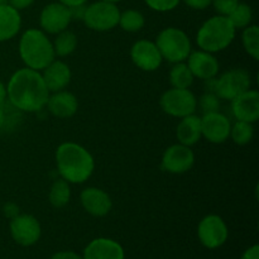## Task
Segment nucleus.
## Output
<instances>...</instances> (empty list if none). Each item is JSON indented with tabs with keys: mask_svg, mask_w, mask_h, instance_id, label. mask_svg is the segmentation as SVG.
<instances>
[{
	"mask_svg": "<svg viewBox=\"0 0 259 259\" xmlns=\"http://www.w3.org/2000/svg\"><path fill=\"white\" fill-rule=\"evenodd\" d=\"M7 98L14 108L27 113H35L46 106L50 91L39 71L25 67L12 75L7 86Z\"/></svg>",
	"mask_w": 259,
	"mask_h": 259,
	"instance_id": "nucleus-1",
	"label": "nucleus"
},
{
	"mask_svg": "<svg viewBox=\"0 0 259 259\" xmlns=\"http://www.w3.org/2000/svg\"><path fill=\"white\" fill-rule=\"evenodd\" d=\"M56 163L60 176L68 184H83L95 168V161L90 152L73 142H66L58 147Z\"/></svg>",
	"mask_w": 259,
	"mask_h": 259,
	"instance_id": "nucleus-2",
	"label": "nucleus"
},
{
	"mask_svg": "<svg viewBox=\"0 0 259 259\" xmlns=\"http://www.w3.org/2000/svg\"><path fill=\"white\" fill-rule=\"evenodd\" d=\"M19 55L24 65L34 71H43L53 60L55 50L43 30L28 29L19 40Z\"/></svg>",
	"mask_w": 259,
	"mask_h": 259,
	"instance_id": "nucleus-3",
	"label": "nucleus"
},
{
	"mask_svg": "<svg viewBox=\"0 0 259 259\" xmlns=\"http://www.w3.org/2000/svg\"><path fill=\"white\" fill-rule=\"evenodd\" d=\"M237 29L229 18L225 15H215L207 19L200 27L196 35V43L202 51L215 53L225 50L232 45Z\"/></svg>",
	"mask_w": 259,
	"mask_h": 259,
	"instance_id": "nucleus-4",
	"label": "nucleus"
},
{
	"mask_svg": "<svg viewBox=\"0 0 259 259\" xmlns=\"http://www.w3.org/2000/svg\"><path fill=\"white\" fill-rule=\"evenodd\" d=\"M156 46L163 60L171 63L184 62L191 53V42L184 30L169 27L161 30L156 38Z\"/></svg>",
	"mask_w": 259,
	"mask_h": 259,
	"instance_id": "nucleus-5",
	"label": "nucleus"
},
{
	"mask_svg": "<svg viewBox=\"0 0 259 259\" xmlns=\"http://www.w3.org/2000/svg\"><path fill=\"white\" fill-rule=\"evenodd\" d=\"M119 18L120 10L116 4L99 0L86 7L82 20L86 27L91 30L108 32L119 24Z\"/></svg>",
	"mask_w": 259,
	"mask_h": 259,
	"instance_id": "nucleus-6",
	"label": "nucleus"
},
{
	"mask_svg": "<svg viewBox=\"0 0 259 259\" xmlns=\"http://www.w3.org/2000/svg\"><path fill=\"white\" fill-rule=\"evenodd\" d=\"M162 110L175 118H185L196 111L197 99L189 89L172 88L163 93L159 100Z\"/></svg>",
	"mask_w": 259,
	"mask_h": 259,
	"instance_id": "nucleus-7",
	"label": "nucleus"
},
{
	"mask_svg": "<svg viewBox=\"0 0 259 259\" xmlns=\"http://www.w3.org/2000/svg\"><path fill=\"white\" fill-rule=\"evenodd\" d=\"M250 88V75L243 68H234L215 78V94L219 98L230 100L245 93Z\"/></svg>",
	"mask_w": 259,
	"mask_h": 259,
	"instance_id": "nucleus-8",
	"label": "nucleus"
},
{
	"mask_svg": "<svg viewBox=\"0 0 259 259\" xmlns=\"http://www.w3.org/2000/svg\"><path fill=\"white\" fill-rule=\"evenodd\" d=\"M197 235L204 247L217 249L222 247L228 239V227L219 215H207L200 222Z\"/></svg>",
	"mask_w": 259,
	"mask_h": 259,
	"instance_id": "nucleus-9",
	"label": "nucleus"
},
{
	"mask_svg": "<svg viewBox=\"0 0 259 259\" xmlns=\"http://www.w3.org/2000/svg\"><path fill=\"white\" fill-rule=\"evenodd\" d=\"M40 224L33 215L22 214L10 219V234L15 243L23 247L35 244L40 238Z\"/></svg>",
	"mask_w": 259,
	"mask_h": 259,
	"instance_id": "nucleus-10",
	"label": "nucleus"
},
{
	"mask_svg": "<svg viewBox=\"0 0 259 259\" xmlns=\"http://www.w3.org/2000/svg\"><path fill=\"white\" fill-rule=\"evenodd\" d=\"M71 20L72 18H71L70 8L58 2L51 3L43 8V10L40 12L39 24L45 33L58 34L62 30L67 29Z\"/></svg>",
	"mask_w": 259,
	"mask_h": 259,
	"instance_id": "nucleus-11",
	"label": "nucleus"
},
{
	"mask_svg": "<svg viewBox=\"0 0 259 259\" xmlns=\"http://www.w3.org/2000/svg\"><path fill=\"white\" fill-rule=\"evenodd\" d=\"M194 163L195 154L192 149L181 143L168 147L162 157V168L169 174H185L192 168Z\"/></svg>",
	"mask_w": 259,
	"mask_h": 259,
	"instance_id": "nucleus-12",
	"label": "nucleus"
},
{
	"mask_svg": "<svg viewBox=\"0 0 259 259\" xmlns=\"http://www.w3.org/2000/svg\"><path fill=\"white\" fill-rule=\"evenodd\" d=\"M131 57L137 67L148 72L156 71L163 61L156 43L147 39L137 40L132 46Z\"/></svg>",
	"mask_w": 259,
	"mask_h": 259,
	"instance_id": "nucleus-13",
	"label": "nucleus"
},
{
	"mask_svg": "<svg viewBox=\"0 0 259 259\" xmlns=\"http://www.w3.org/2000/svg\"><path fill=\"white\" fill-rule=\"evenodd\" d=\"M230 128V120L219 111L204 114L201 118V134L211 143L220 144L229 139Z\"/></svg>",
	"mask_w": 259,
	"mask_h": 259,
	"instance_id": "nucleus-14",
	"label": "nucleus"
},
{
	"mask_svg": "<svg viewBox=\"0 0 259 259\" xmlns=\"http://www.w3.org/2000/svg\"><path fill=\"white\" fill-rule=\"evenodd\" d=\"M233 115L237 120L255 123L259 119V93L248 90L232 100Z\"/></svg>",
	"mask_w": 259,
	"mask_h": 259,
	"instance_id": "nucleus-15",
	"label": "nucleus"
},
{
	"mask_svg": "<svg viewBox=\"0 0 259 259\" xmlns=\"http://www.w3.org/2000/svg\"><path fill=\"white\" fill-rule=\"evenodd\" d=\"M187 66L194 77L201 80L214 78L219 72V61L212 53L206 51H195L187 57Z\"/></svg>",
	"mask_w": 259,
	"mask_h": 259,
	"instance_id": "nucleus-16",
	"label": "nucleus"
},
{
	"mask_svg": "<svg viewBox=\"0 0 259 259\" xmlns=\"http://www.w3.org/2000/svg\"><path fill=\"white\" fill-rule=\"evenodd\" d=\"M81 205L86 212L96 218H103L110 212L113 207L110 196L98 187H88L80 195Z\"/></svg>",
	"mask_w": 259,
	"mask_h": 259,
	"instance_id": "nucleus-17",
	"label": "nucleus"
},
{
	"mask_svg": "<svg viewBox=\"0 0 259 259\" xmlns=\"http://www.w3.org/2000/svg\"><path fill=\"white\" fill-rule=\"evenodd\" d=\"M82 259H124V249L115 240L98 238L89 243Z\"/></svg>",
	"mask_w": 259,
	"mask_h": 259,
	"instance_id": "nucleus-18",
	"label": "nucleus"
},
{
	"mask_svg": "<svg viewBox=\"0 0 259 259\" xmlns=\"http://www.w3.org/2000/svg\"><path fill=\"white\" fill-rule=\"evenodd\" d=\"M71 70L67 63L53 60L43 70L42 77L50 93L63 90L71 81Z\"/></svg>",
	"mask_w": 259,
	"mask_h": 259,
	"instance_id": "nucleus-19",
	"label": "nucleus"
},
{
	"mask_svg": "<svg viewBox=\"0 0 259 259\" xmlns=\"http://www.w3.org/2000/svg\"><path fill=\"white\" fill-rule=\"evenodd\" d=\"M47 108L53 116L60 119L71 118L78 109L77 99L68 91H57L50 95L47 101Z\"/></svg>",
	"mask_w": 259,
	"mask_h": 259,
	"instance_id": "nucleus-20",
	"label": "nucleus"
},
{
	"mask_svg": "<svg viewBox=\"0 0 259 259\" xmlns=\"http://www.w3.org/2000/svg\"><path fill=\"white\" fill-rule=\"evenodd\" d=\"M176 137L184 146L191 147L201 139V118L195 114L181 118L176 128Z\"/></svg>",
	"mask_w": 259,
	"mask_h": 259,
	"instance_id": "nucleus-21",
	"label": "nucleus"
},
{
	"mask_svg": "<svg viewBox=\"0 0 259 259\" xmlns=\"http://www.w3.org/2000/svg\"><path fill=\"white\" fill-rule=\"evenodd\" d=\"M22 27V18L19 10L12 5H0V42H5L19 33Z\"/></svg>",
	"mask_w": 259,
	"mask_h": 259,
	"instance_id": "nucleus-22",
	"label": "nucleus"
},
{
	"mask_svg": "<svg viewBox=\"0 0 259 259\" xmlns=\"http://www.w3.org/2000/svg\"><path fill=\"white\" fill-rule=\"evenodd\" d=\"M71 199V189L70 184L66 180L60 179L56 180L52 184L50 189V194H48V200L50 204L56 209H61V207L66 206L70 202Z\"/></svg>",
	"mask_w": 259,
	"mask_h": 259,
	"instance_id": "nucleus-23",
	"label": "nucleus"
},
{
	"mask_svg": "<svg viewBox=\"0 0 259 259\" xmlns=\"http://www.w3.org/2000/svg\"><path fill=\"white\" fill-rule=\"evenodd\" d=\"M52 45L56 56L66 57V56H70L77 47V37L71 30H62L61 33H58Z\"/></svg>",
	"mask_w": 259,
	"mask_h": 259,
	"instance_id": "nucleus-24",
	"label": "nucleus"
},
{
	"mask_svg": "<svg viewBox=\"0 0 259 259\" xmlns=\"http://www.w3.org/2000/svg\"><path fill=\"white\" fill-rule=\"evenodd\" d=\"M194 75L190 71L187 63H175V66L169 71V82L172 88L189 89L194 82Z\"/></svg>",
	"mask_w": 259,
	"mask_h": 259,
	"instance_id": "nucleus-25",
	"label": "nucleus"
},
{
	"mask_svg": "<svg viewBox=\"0 0 259 259\" xmlns=\"http://www.w3.org/2000/svg\"><path fill=\"white\" fill-rule=\"evenodd\" d=\"M144 15L141 12L134 9L125 10V12L120 13V18H119V25L121 29L129 33H136L141 30L144 27Z\"/></svg>",
	"mask_w": 259,
	"mask_h": 259,
	"instance_id": "nucleus-26",
	"label": "nucleus"
},
{
	"mask_svg": "<svg viewBox=\"0 0 259 259\" xmlns=\"http://www.w3.org/2000/svg\"><path fill=\"white\" fill-rule=\"evenodd\" d=\"M253 136H254V128H253L252 123L237 120V123L230 128L229 137L235 144H239V146L249 143L253 139Z\"/></svg>",
	"mask_w": 259,
	"mask_h": 259,
	"instance_id": "nucleus-27",
	"label": "nucleus"
},
{
	"mask_svg": "<svg viewBox=\"0 0 259 259\" xmlns=\"http://www.w3.org/2000/svg\"><path fill=\"white\" fill-rule=\"evenodd\" d=\"M228 18L232 22V24L234 25L235 29H238V28H245L252 22L253 10L248 4L238 3V5L232 10V13L228 15Z\"/></svg>",
	"mask_w": 259,
	"mask_h": 259,
	"instance_id": "nucleus-28",
	"label": "nucleus"
},
{
	"mask_svg": "<svg viewBox=\"0 0 259 259\" xmlns=\"http://www.w3.org/2000/svg\"><path fill=\"white\" fill-rule=\"evenodd\" d=\"M242 42L245 52L254 60H259V28L257 25L245 27L242 35Z\"/></svg>",
	"mask_w": 259,
	"mask_h": 259,
	"instance_id": "nucleus-29",
	"label": "nucleus"
},
{
	"mask_svg": "<svg viewBox=\"0 0 259 259\" xmlns=\"http://www.w3.org/2000/svg\"><path fill=\"white\" fill-rule=\"evenodd\" d=\"M199 105L200 108H201V110L204 111V114L219 111V96L215 93H209V91H207L206 94H204V95L200 98Z\"/></svg>",
	"mask_w": 259,
	"mask_h": 259,
	"instance_id": "nucleus-30",
	"label": "nucleus"
},
{
	"mask_svg": "<svg viewBox=\"0 0 259 259\" xmlns=\"http://www.w3.org/2000/svg\"><path fill=\"white\" fill-rule=\"evenodd\" d=\"M146 4L156 12H169L177 8L181 0H144Z\"/></svg>",
	"mask_w": 259,
	"mask_h": 259,
	"instance_id": "nucleus-31",
	"label": "nucleus"
},
{
	"mask_svg": "<svg viewBox=\"0 0 259 259\" xmlns=\"http://www.w3.org/2000/svg\"><path fill=\"white\" fill-rule=\"evenodd\" d=\"M239 0H211V4L214 5L215 10L219 13V15H228L232 13V10L234 9L238 5Z\"/></svg>",
	"mask_w": 259,
	"mask_h": 259,
	"instance_id": "nucleus-32",
	"label": "nucleus"
},
{
	"mask_svg": "<svg viewBox=\"0 0 259 259\" xmlns=\"http://www.w3.org/2000/svg\"><path fill=\"white\" fill-rule=\"evenodd\" d=\"M184 3L192 9L204 10L211 4V0H184Z\"/></svg>",
	"mask_w": 259,
	"mask_h": 259,
	"instance_id": "nucleus-33",
	"label": "nucleus"
},
{
	"mask_svg": "<svg viewBox=\"0 0 259 259\" xmlns=\"http://www.w3.org/2000/svg\"><path fill=\"white\" fill-rule=\"evenodd\" d=\"M4 214L9 219H13L17 215H19V207L15 204H13V202H8V204L4 205Z\"/></svg>",
	"mask_w": 259,
	"mask_h": 259,
	"instance_id": "nucleus-34",
	"label": "nucleus"
},
{
	"mask_svg": "<svg viewBox=\"0 0 259 259\" xmlns=\"http://www.w3.org/2000/svg\"><path fill=\"white\" fill-rule=\"evenodd\" d=\"M34 2L35 0H9V5L17 10H23L29 8Z\"/></svg>",
	"mask_w": 259,
	"mask_h": 259,
	"instance_id": "nucleus-35",
	"label": "nucleus"
},
{
	"mask_svg": "<svg viewBox=\"0 0 259 259\" xmlns=\"http://www.w3.org/2000/svg\"><path fill=\"white\" fill-rule=\"evenodd\" d=\"M51 259H82L77 253L70 252V250H65V252H58L52 255Z\"/></svg>",
	"mask_w": 259,
	"mask_h": 259,
	"instance_id": "nucleus-36",
	"label": "nucleus"
},
{
	"mask_svg": "<svg viewBox=\"0 0 259 259\" xmlns=\"http://www.w3.org/2000/svg\"><path fill=\"white\" fill-rule=\"evenodd\" d=\"M85 9H86L85 5H78V7L70 8L71 18H72V19H80V20H82L83 14H85Z\"/></svg>",
	"mask_w": 259,
	"mask_h": 259,
	"instance_id": "nucleus-37",
	"label": "nucleus"
},
{
	"mask_svg": "<svg viewBox=\"0 0 259 259\" xmlns=\"http://www.w3.org/2000/svg\"><path fill=\"white\" fill-rule=\"evenodd\" d=\"M242 259H259V247L257 244L248 248L242 255Z\"/></svg>",
	"mask_w": 259,
	"mask_h": 259,
	"instance_id": "nucleus-38",
	"label": "nucleus"
},
{
	"mask_svg": "<svg viewBox=\"0 0 259 259\" xmlns=\"http://www.w3.org/2000/svg\"><path fill=\"white\" fill-rule=\"evenodd\" d=\"M61 4L66 5L68 8H73V7H78V5H85V3L88 0H58Z\"/></svg>",
	"mask_w": 259,
	"mask_h": 259,
	"instance_id": "nucleus-39",
	"label": "nucleus"
},
{
	"mask_svg": "<svg viewBox=\"0 0 259 259\" xmlns=\"http://www.w3.org/2000/svg\"><path fill=\"white\" fill-rule=\"evenodd\" d=\"M5 99H7V88H5L4 83L0 81V106L5 103Z\"/></svg>",
	"mask_w": 259,
	"mask_h": 259,
	"instance_id": "nucleus-40",
	"label": "nucleus"
},
{
	"mask_svg": "<svg viewBox=\"0 0 259 259\" xmlns=\"http://www.w3.org/2000/svg\"><path fill=\"white\" fill-rule=\"evenodd\" d=\"M4 123H5V113L2 109V106H0V128L4 125Z\"/></svg>",
	"mask_w": 259,
	"mask_h": 259,
	"instance_id": "nucleus-41",
	"label": "nucleus"
},
{
	"mask_svg": "<svg viewBox=\"0 0 259 259\" xmlns=\"http://www.w3.org/2000/svg\"><path fill=\"white\" fill-rule=\"evenodd\" d=\"M9 4V0H0V5H8Z\"/></svg>",
	"mask_w": 259,
	"mask_h": 259,
	"instance_id": "nucleus-42",
	"label": "nucleus"
},
{
	"mask_svg": "<svg viewBox=\"0 0 259 259\" xmlns=\"http://www.w3.org/2000/svg\"><path fill=\"white\" fill-rule=\"evenodd\" d=\"M103 2H108V3H114V4H116V3L121 2V0H103Z\"/></svg>",
	"mask_w": 259,
	"mask_h": 259,
	"instance_id": "nucleus-43",
	"label": "nucleus"
}]
</instances>
